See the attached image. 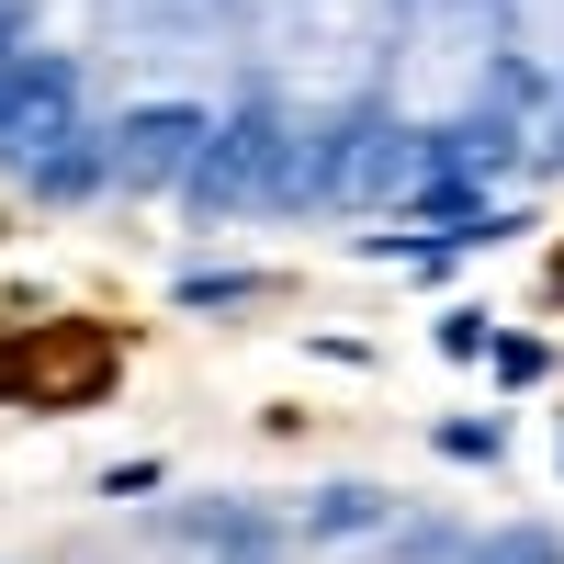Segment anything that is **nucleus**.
Here are the masks:
<instances>
[{
	"label": "nucleus",
	"mask_w": 564,
	"mask_h": 564,
	"mask_svg": "<svg viewBox=\"0 0 564 564\" xmlns=\"http://www.w3.org/2000/svg\"><path fill=\"white\" fill-rule=\"evenodd\" d=\"M68 135H79V68L0 34V159L34 170V181H79L90 159L68 148Z\"/></svg>",
	"instance_id": "nucleus-1"
},
{
	"label": "nucleus",
	"mask_w": 564,
	"mask_h": 564,
	"mask_svg": "<svg viewBox=\"0 0 564 564\" xmlns=\"http://www.w3.org/2000/svg\"><path fill=\"white\" fill-rule=\"evenodd\" d=\"M204 135H215V124H204V113H181V102L124 113V124H113V170H124V181H181V170L204 159Z\"/></svg>",
	"instance_id": "nucleus-2"
}]
</instances>
